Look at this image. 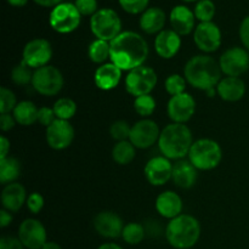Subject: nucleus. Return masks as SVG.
I'll return each instance as SVG.
<instances>
[{"label": "nucleus", "instance_id": "3c124183", "mask_svg": "<svg viewBox=\"0 0 249 249\" xmlns=\"http://www.w3.org/2000/svg\"><path fill=\"white\" fill-rule=\"evenodd\" d=\"M7 4L15 7H22L28 2V0H6Z\"/></svg>", "mask_w": 249, "mask_h": 249}, {"label": "nucleus", "instance_id": "f704fd0d", "mask_svg": "<svg viewBox=\"0 0 249 249\" xmlns=\"http://www.w3.org/2000/svg\"><path fill=\"white\" fill-rule=\"evenodd\" d=\"M156 106V100L155 97L151 95H142V96L135 97L134 101V108H135L136 113L140 114L141 117H148L155 112Z\"/></svg>", "mask_w": 249, "mask_h": 249}, {"label": "nucleus", "instance_id": "6e6552de", "mask_svg": "<svg viewBox=\"0 0 249 249\" xmlns=\"http://www.w3.org/2000/svg\"><path fill=\"white\" fill-rule=\"evenodd\" d=\"M63 75L55 66H44L34 71L32 87L44 96H55L63 88Z\"/></svg>", "mask_w": 249, "mask_h": 249}, {"label": "nucleus", "instance_id": "f8f14e48", "mask_svg": "<svg viewBox=\"0 0 249 249\" xmlns=\"http://www.w3.org/2000/svg\"><path fill=\"white\" fill-rule=\"evenodd\" d=\"M160 126L152 119H141L131 126L129 141L136 148H148L160 140Z\"/></svg>", "mask_w": 249, "mask_h": 249}, {"label": "nucleus", "instance_id": "f257e3e1", "mask_svg": "<svg viewBox=\"0 0 249 249\" xmlns=\"http://www.w3.org/2000/svg\"><path fill=\"white\" fill-rule=\"evenodd\" d=\"M109 60L122 71L130 72L143 66L148 57V44L142 36L133 31L122 32L109 43Z\"/></svg>", "mask_w": 249, "mask_h": 249}, {"label": "nucleus", "instance_id": "09e8293b", "mask_svg": "<svg viewBox=\"0 0 249 249\" xmlns=\"http://www.w3.org/2000/svg\"><path fill=\"white\" fill-rule=\"evenodd\" d=\"M0 148H1V150H0V160H4V158L9 157L7 153H9L10 151V141L7 140L5 136H1V138H0Z\"/></svg>", "mask_w": 249, "mask_h": 249}, {"label": "nucleus", "instance_id": "b1692460", "mask_svg": "<svg viewBox=\"0 0 249 249\" xmlns=\"http://www.w3.org/2000/svg\"><path fill=\"white\" fill-rule=\"evenodd\" d=\"M216 92L224 101H240L246 94V83L240 77H226L216 85Z\"/></svg>", "mask_w": 249, "mask_h": 249}, {"label": "nucleus", "instance_id": "e433bc0d", "mask_svg": "<svg viewBox=\"0 0 249 249\" xmlns=\"http://www.w3.org/2000/svg\"><path fill=\"white\" fill-rule=\"evenodd\" d=\"M130 131H131V126L129 125L128 122L125 121L114 122V123H112L111 128H109V134H111L112 139L116 140L117 142H119V141L129 140Z\"/></svg>", "mask_w": 249, "mask_h": 249}, {"label": "nucleus", "instance_id": "0eeeda50", "mask_svg": "<svg viewBox=\"0 0 249 249\" xmlns=\"http://www.w3.org/2000/svg\"><path fill=\"white\" fill-rule=\"evenodd\" d=\"M82 22V15L74 2H61L53 7L49 15V23L55 32L68 34L74 32Z\"/></svg>", "mask_w": 249, "mask_h": 249}, {"label": "nucleus", "instance_id": "7c9ffc66", "mask_svg": "<svg viewBox=\"0 0 249 249\" xmlns=\"http://www.w3.org/2000/svg\"><path fill=\"white\" fill-rule=\"evenodd\" d=\"M53 112L56 114V118L68 121L72 119L77 113V104L70 97H61L53 104Z\"/></svg>", "mask_w": 249, "mask_h": 249}, {"label": "nucleus", "instance_id": "2eb2a0df", "mask_svg": "<svg viewBox=\"0 0 249 249\" xmlns=\"http://www.w3.org/2000/svg\"><path fill=\"white\" fill-rule=\"evenodd\" d=\"M168 116L173 123L185 124L192 118L196 111V101L192 95L182 92L180 95L170 97L168 101Z\"/></svg>", "mask_w": 249, "mask_h": 249}, {"label": "nucleus", "instance_id": "49530a36", "mask_svg": "<svg viewBox=\"0 0 249 249\" xmlns=\"http://www.w3.org/2000/svg\"><path fill=\"white\" fill-rule=\"evenodd\" d=\"M16 119H15L14 114L11 113H2L0 116V129L2 131H10L11 129H14V126L16 125Z\"/></svg>", "mask_w": 249, "mask_h": 249}, {"label": "nucleus", "instance_id": "1a4fd4ad", "mask_svg": "<svg viewBox=\"0 0 249 249\" xmlns=\"http://www.w3.org/2000/svg\"><path fill=\"white\" fill-rule=\"evenodd\" d=\"M157 84V73L147 66H140L128 73L125 78V89L133 96L150 95Z\"/></svg>", "mask_w": 249, "mask_h": 249}, {"label": "nucleus", "instance_id": "f3484780", "mask_svg": "<svg viewBox=\"0 0 249 249\" xmlns=\"http://www.w3.org/2000/svg\"><path fill=\"white\" fill-rule=\"evenodd\" d=\"M145 177L153 186H163L173 177V164L164 156L153 157L146 163Z\"/></svg>", "mask_w": 249, "mask_h": 249}, {"label": "nucleus", "instance_id": "79ce46f5", "mask_svg": "<svg viewBox=\"0 0 249 249\" xmlns=\"http://www.w3.org/2000/svg\"><path fill=\"white\" fill-rule=\"evenodd\" d=\"M56 114L53 112V108H50V107H40L38 112V122L41 124V125L46 126L48 128L49 125L53 123L56 121Z\"/></svg>", "mask_w": 249, "mask_h": 249}, {"label": "nucleus", "instance_id": "72a5a7b5", "mask_svg": "<svg viewBox=\"0 0 249 249\" xmlns=\"http://www.w3.org/2000/svg\"><path fill=\"white\" fill-rule=\"evenodd\" d=\"M194 12L199 22H212L215 16V4L212 0H198Z\"/></svg>", "mask_w": 249, "mask_h": 249}, {"label": "nucleus", "instance_id": "8fccbe9b", "mask_svg": "<svg viewBox=\"0 0 249 249\" xmlns=\"http://www.w3.org/2000/svg\"><path fill=\"white\" fill-rule=\"evenodd\" d=\"M36 5L43 7H55L57 5H60L61 2H63V0H33Z\"/></svg>", "mask_w": 249, "mask_h": 249}, {"label": "nucleus", "instance_id": "4be33fe9", "mask_svg": "<svg viewBox=\"0 0 249 249\" xmlns=\"http://www.w3.org/2000/svg\"><path fill=\"white\" fill-rule=\"evenodd\" d=\"M122 72L123 71L117 67L114 63L107 62L100 66L94 74V82L99 89L108 91L114 89L119 84L122 79Z\"/></svg>", "mask_w": 249, "mask_h": 249}, {"label": "nucleus", "instance_id": "603ef678", "mask_svg": "<svg viewBox=\"0 0 249 249\" xmlns=\"http://www.w3.org/2000/svg\"><path fill=\"white\" fill-rule=\"evenodd\" d=\"M97 249H124V248L121 247L119 245H117V243L107 242V243H104V245L100 246V247Z\"/></svg>", "mask_w": 249, "mask_h": 249}, {"label": "nucleus", "instance_id": "9d476101", "mask_svg": "<svg viewBox=\"0 0 249 249\" xmlns=\"http://www.w3.org/2000/svg\"><path fill=\"white\" fill-rule=\"evenodd\" d=\"M53 57V48L50 41L43 38H36L29 40L24 45L22 53V61L27 63L31 68H38L48 66Z\"/></svg>", "mask_w": 249, "mask_h": 249}, {"label": "nucleus", "instance_id": "9b49d317", "mask_svg": "<svg viewBox=\"0 0 249 249\" xmlns=\"http://www.w3.org/2000/svg\"><path fill=\"white\" fill-rule=\"evenodd\" d=\"M221 72L228 77H240L249 70V53L245 48H230L219 60Z\"/></svg>", "mask_w": 249, "mask_h": 249}, {"label": "nucleus", "instance_id": "7ed1b4c3", "mask_svg": "<svg viewBox=\"0 0 249 249\" xmlns=\"http://www.w3.org/2000/svg\"><path fill=\"white\" fill-rule=\"evenodd\" d=\"M194 143L192 133L189 126L180 123H172L160 131L158 147L160 153L168 160H182L189 156Z\"/></svg>", "mask_w": 249, "mask_h": 249}, {"label": "nucleus", "instance_id": "20e7f679", "mask_svg": "<svg viewBox=\"0 0 249 249\" xmlns=\"http://www.w3.org/2000/svg\"><path fill=\"white\" fill-rule=\"evenodd\" d=\"M165 238L175 249H190L201 237V224L195 216L181 214L172 219L165 228Z\"/></svg>", "mask_w": 249, "mask_h": 249}, {"label": "nucleus", "instance_id": "c9c22d12", "mask_svg": "<svg viewBox=\"0 0 249 249\" xmlns=\"http://www.w3.org/2000/svg\"><path fill=\"white\" fill-rule=\"evenodd\" d=\"M186 83V79L184 77H181L180 74H170L165 79L164 88L170 96H175V95H180L182 92H185Z\"/></svg>", "mask_w": 249, "mask_h": 249}, {"label": "nucleus", "instance_id": "6ab92c4d", "mask_svg": "<svg viewBox=\"0 0 249 249\" xmlns=\"http://www.w3.org/2000/svg\"><path fill=\"white\" fill-rule=\"evenodd\" d=\"M196 16L191 9L185 5H177L172 9L169 15V22L172 29L179 36H189L195 29Z\"/></svg>", "mask_w": 249, "mask_h": 249}, {"label": "nucleus", "instance_id": "ddd939ff", "mask_svg": "<svg viewBox=\"0 0 249 249\" xmlns=\"http://www.w3.org/2000/svg\"><path fill=\"white\" fill-rule=\"evenodd\" d=\"M18 238L27 249H41L48 242V233L43 224L36 219H26L18 228Z\"/></svg>", "mask_w": 249, "mask_h": 249}, {"label": "nucleus", "instance_id": "2f4dec72", "mask_svg": "<svg viewBox=\"0 0 249 249\" xmlns=\"http://www.w3.org/2000/svg\"><path fill=\"white\" fill-rule=\"evenodd\" d=\"M146 237V231L143 225L138 223H129L124 225L123 232H122V238L124 242L130 246H136L143 241Z\"/></svg>", "mask_w": 249, "mask_h": 249}, {"label": "nucleus", "instance_id": "412c9836", "mask_svg": "<svg viewBox=\"0 0 249 249\" xmlns=\"http://www.w3.org/2000/svg\"><path fill=\"white\" fill-rule=\"evenodd\" d=\"M156 209L160 216L172 220L182 214L181 197L174 191L162 192L156 199Z\"/></svg>", "mask_w": 249, "mask_h": 249}, {"label": "nucleus", "instance_id": "a18cd8bd", "mask_svg": "<svg viewBox=\"0 0 249 249\" xmlns=\"http://www.w3.org/2000/svg\"><path fill=\"white\" fill-rule=\"evenodd\" d=\"M238 34H240V39L242 41L243 46L246 50L249 51V15L242 19L240 24V29H238Z\"/></svg>", "mask_w": 249, "mask_h": 249}, {"label": "nucleus", "instance_id": "423d86ee", "mask_svg": "<svg viewBox=\"0 0 249 249\" xmlns=\"http://www.w3.org/2000/svg\"><path fill=\"white\" fill-rule=\"evenodd\" d=\"M90 29L96 39L111 43L122 33L121 17L113 9H99L90 18Z\"/></svg>", "mask_w": 249, "mask_h": 249}, {"label": "nucleus", "instance_id": "39448f33", "mask_svg": "<svg viewBox=\"0 0 249 249\" xmlns=\"http://www.w3.org/2000/svg\"><path fill=\"white\" fill-rule=\"evenodd\" d=\"M223 160L220 145L212 139H198L194 141L189 152V160L197 170H212Z\"/></svg>", "mask_w": 249, "mask_h": 249}, {"label": "nucleus", "instance_id": "473e14b6", "mask_svg": "<svg viewBox=\"0 0 249 249\" xmlns=\"http://www.w3.org/2000/svg\"><path fill=\"white\" fill-rule=\"evenodd\" d=\"M33 73L34 72H32V68L24 61H21L18 65L12 68L11 79L15 84L24 87V85H28L29 83H32Z\"/></svg>", "mask_w": 249, "mask_h": 249}, {"label": "nucleus", "instance_id": "aec40b11", "mask_svg": "<svg viewBox=\"0 0 249 249\" xmlns=\"http://www.w3.org/2000/svg\"><path fill=\"white\" fill-rule=\"evenodd\" d=\"M181 36L173 29H163L155 39V49L158 56L169 60L173 58L181 48Z\"/></svg>", "mask_w": 249, "mask_h": 249}, {"label": "nucleus", "instance_id": "de8ad7c7", "mask_svg": "<svg viewBox=\"0 0 249 249\" xmlns=\"http://www.w3.org/2000/svg\"><path fill=\"white\" fill-rule=\"evenodd\" d=\"M11 223H12L11 212L6 211V209H1V211H0V226H1L2 229H5Z\"/></svg>", "mask_w": 249, "mask_h": 249}, {"label": "nucleus", "instance_id": "a211bd4d", "mask_svg": "<svg viewBox=\"0 0 249 249\" xmlns=\"http://www.w3.org/2000/svg\"><path fill=\"white\" fill-rule=\"evenodd\" d=\"M94 229L101 237L114 240L122 236L124 224L118 214L114 212L105 211L95 216Z\"/></svg>", "mask_w": 249, "mask_h": 249}, {"label": "nucleus", "instance_id": "5701e85b", "mask_svg": "<svg viewBox=\"0 0 249 249\" xmlns=\"http://www.w3.org/2000/svg\"><path fill=\"white\" fill-rule=\"evenodd\" d=\"M26 189L18 182L5 185L1 191V204L2 208L6 211L15 213L18 212L27 202Z\"/></svg>", "mask_w": 249, "mask_h": 249}, {"label": "nucleus", "instance_id": "58836bf2", "mask_svg": "<svg viewBox=\"0 0 249 249\" xmlns=\"http://www.w3.org/2000/svg\"><path fill=\"white\" fill-rule=\"evenodd\" d=\"M118 2L126 14L139 15L148 9L150 0H118Z\"/></svg>", "mask_w": 249, "mask_h": 249}, {"label": "nucleus", "instance_id": "bb28decb", "mask_svg": "<svg viewBox=\"0 0 249 249\" xmlns=\"http://www.w3.org/2000/svg\"><path fill=\"white\" fill-rule=\"evenodd\" d=\"M38 112L39 108L36 104L32 101H21L15 107L12 114L17 123L23 126H29L38 122Z\"/></svg>", "mask_w": 249, "mask_h": 249}, {"label": "nucleus", "instance_id": "4c0bfd02", "mask_svg": "<svg viewBox=\"0 0 249 249\" xmlns=\"http://www.w3.org/2000/svg\"><path fill=\"white\" fill-rule=\"evenodd\" d=\"M17 106V100L14 92L7 88H0V113H10Z\"/></svg>", "mask_w": 249, "mask_h": 249}, {"label": "nucleus", "instance_id": "ea45409f", "mask_svg": "<svg viewBox=\"0 0 249 249\" xmlns=\"http://www.w3.org/2000/svg\"><path fill=\"white\" fill-rule=\"evenodd\" d=\"M74 5L82 16H92L99 11L97 0H75Z\"/></svg>", "mask_w": 249, "mask_h": 249}, {"label": "nucleus", "instance_id": "4468645a", "mask_svg": "<svg viewBox=\"0 0 249 249\" xmlns=\"http://www.w3.org/2000/svg\"><path fill=\"white\" fill-rule=\"evenodd\" d=\"M194 41L197 48L203 53H214L221 45L220 28L213 21L201 22L195 28Z\"/></svg>", "mask_w": 249, "mask_h": 249}, {"label": "nucleus", "instance_id": "37998d69", "mask_svg": "<svg viewBox=\"0 0 249 249\" xmlns=\"http://www.w3.org/2000/svg\"><path fill=\"white\" fill-rule=\"evenodd\" d=\"M143 228H145L146 235L150 237H160L162 235V225L160 224V221L155 220V219H148L147 221H145Z\"/></svg>", "mask_w": 249, "mask_h": 249}, {"label": "nucleus", "instance_id": "864d4df0", "mask_svg": "<svg viewBox=\"0 0 249 249\" xmlns=\"http://www.w3.org/2000/svg\"><path fill=\"white\" fill-rule=\"evenodd\" d=\"M41 249H62V247H61L58 243L53 242V241H48V242L45 243V246Z\"/></svg>", "mask_w": 249, "mask_h": 249}, {"label": "nucleus", "instance_id": "5fc2aeb1", "mask_svg": "<svg viewBox=\"0 0 249 249\" xmlns=\"http://www.w3.org/2000/svg\"><path fill=\"white\" fill-rule=\"evenodd\" d=\"M206 92L207 95H208V97H213L214 95H215V92H216V90L214 89V88H212V89H209V90H207V91H204Z\"/></svg>", "mask_w": 249, "mask_h": 249}, {"label": "nucleus", "instance_id": "a878e982", "mask_svg": "<svg viewBox=\"0 0 249 249\" xmlns=\"http://www.w3.org/2000/svg\"><path fill=\"white\" fill-rule=\"evenodd\" d=\"M165 12L160 7H148L140 17V28L146 34H158L164 29Z\"/></svg>", "mask_w": 249, "mask_h": 249}, {"label": "nucleus", "instance_id": "cd10ccee", "mask_svg": "<svg viewBox=\"0 0 249 249\" xmlns=\"http://www.w3.org/2000/svg\"><path fill=\"white\" fill-rule=\"evenodd\" d=\"M21 175V163L14 157H6L0 160V182L9 185L15 182Z\"/></svg>", "mask_w": 249, "mask_h": 249}, {"label": "nucleus", "instance_id": "a19ab883", "mask_svg": "<svg viewBox=\"0 0 249 249\" xmlns=\"http://www.w3.org/2000/svg\"><path fill=\"white\" fill-rule=\"evenodd\" d=\"M27 208L33 214H38L44 207V197L39 192H33L27 198Z\"/></svg>", "mask_w": 249, "mask_h": 249}, {"label": "nucleus", "instance_id": "c03bdc74", "mask_svg": "<svg viewBox=\"0 0 249 249\" xmlns=\"http://www.w3.org/2000/svg\"><path fill=\"white\" fill-rule=\"evenodd\" d=\"M0 249H24V246L18 237L4 236L0 238Z\"/></svg>", "mask_w": 249, "mask_h": 249}, {"label": "nucleus", "instance_id": "dca6fc26", "mask_svg": "<svg viewBox=\"0 0 249 249\" xmlns=\"http://www.w3.org/2000/svg\"><path fill=\"white\" fill-rule=\"evenodd\" d=\"M74 139V129L68 121L56 119L46 128V142L53 150H65L70 147Z\"/></svg>", "mask_w": 249, "mask_h": 249}, {"label": "nucleus", "instance_id": "c85d7f7f", "mask_svg": "<svg viewBox=\"0 0 249 249\" xmlns=\"http://www.w3.org/2000/svg\"><path fill=\"white\" fill-rule=\"evenodd\" d=\"M135 146L130 142L129 140L119 141L114 145L113 150H112V158L117 164L126 165L131 163L135 158Z\"/></svg>", "mask_w": 249, "mask_h": 249}, {"label": "nucleus", "instance_id": "6e6d98bb", "mask_svg": "<svg viewBox=\"0 0 249 249\" xmlns=\"http://www.w3.org/2000/svg\"><path fill=\"white\" fill-rule=\"evenodd\" d=\"M182 1H185V2H195V1H198V0H182Z\"/></svg>", "mask_w": 249, "mask_h": 249}, {"label": "nucleus", "instance_id": "f03ea898", "mask_svg": "<svg viewBox=\"0 0 249 249\" xmlns=\"http://www.w3.org/2000/svg\"><path fill=\"white\" fill-rule=\"evenodd\" d=\"M221 68L218 61L209 55H197L190 58L184 68V75L190 85L198 90L215 88L221 80Z\"/></svg>", "mask_w": 249, "mask_h": 249}, {"label": "nucleus", "instance_id": "c756f323", "mask_svg": "<svg viewBox=\"0 0 249 249\" xmlns=\"http://www.w3.org/2000/svg\"><path fill=\"white\" fill-rule=\"evenodd\" d=\"M111 53V46L108 41L101 40V39H95L88 48V56L90 61L94 63H102L104 65L109 58Z\"/></svg>", "mask_w": 249, "mask_h": 249}, {"label": "nucleus", "instance_id": "393cba45", "mask_svg": "<svg viewBox=\"0 0 249 249\" xmlns=\"http://www.w3.org/2000/svg\"><path fill=\"white\" fill-rule=\"evenodd\" d=\"M172 180L180 189H191L197 181V169L190 160H178L173 165Z\"/></svg>", "mask_w": 249, "mask_h": 249}]
</instances>
